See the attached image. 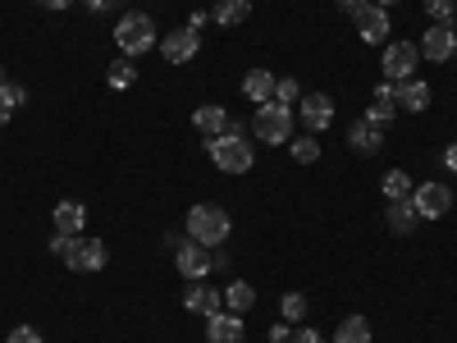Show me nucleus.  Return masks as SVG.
Instances as JSON below:
<instances>
[{
  "instance_id": "f257e3e1",
  "label": "nucleus",
  "mask_w": 457,
  "mask_h": 343,
  "mask_svg": "<svg viewBox=\"0 0 457 343\" xmlns=\"http://www.w3.org/2000/svg\"><path fill=\"white\" fill-rule=\"evenodd\" d=\"M228 229H234V220H228V211L224 206H193L187 211V238L193 243H202V247H220V243H228Z\"/></svg>"
},
{
  "instance_id": "f03ea898",
  "label": "nucleus",
  "mask_w": 457,
  "mask_h": 343,
  "mask_svg": "<svg viewBox=\"0 0 457 343\" xmlns=\"http://www.w3.org/2000/svg\"><path fill=\"white\" fill-rule=\"evenodd\" d=\"M211 161H215L224 174H247L252 161H256V151H252V142L243 138L238 124H228L224 138H211Z\"/></svg>"
},
{
  "instance_id": "7ed1b4c3",
  "label": "nucleus",
  "mask_w": 457,
  "mask_h": 343,
  "mask_svg": "<svg viewBox=\"0 0 457 343\" xmlns=\"http://www.w3.org/2000/svg\"><path fill=\"white\" fill-rule=\"evenodd\" d=\"M114 42H120L124 55H146L156 46V23H151V14L133 10V14L120 19V28H114Z\"/></svg>"
},
{
  "instance_id": "20e7f679",
  "label": "nucleus",
  "mask_w": 457,
  "mask_h": 343,
  "mask_svg": "<svg viewBox=\"0 0 457 343\" xmlns=\"http://www.w3.org/2000/svg\"><path fill=\"white\" fill-rule=\"evenodd\" d=\"M252 133L265 138V142H293V105H279V101H265L256 105V120H252Z\"/></svg>"
},
{
  "instance_id": "39448f33",
  "label": "nucleus",
  "mask_w": 457,
  "mask_h": 343,
  "mask_svg": "<svg viewBox=\"0 0 457 343\" xmlns=\"http://www.w3.org/2000/svg\"><path fill=\"white\" fill-rule=\"evenodd\" d=\"M416 60H421V46H411V42H385V64H379V69H385L389 83H407Z\"/></svg>"
},
{
  "instance_id": "423d86ee",
  "label": "nucleus",
  "mask_w": 457,
  "mask_h": 343,
  "mask_svg": "<svg viewBox=\"0 0 457 343\" xmlns=\"http://www.w3.org/2000/svg\"><path fill=\"white\" fill-rule=\"evenodd\" d=\"M197 51H202V32H197V28H174L165 42H161L165 64H193Z\"/></svg>"
},
{
  "instance_id": "0eeeda50",
  "label": "nucleus",
  "mask_w": 457,
  "mask_h": 343,
  "mask_svg": "<svg viewBox=\"0 0 457 343\" xmlns=\"http://www.w3.org/2000/svg\"><path fill=\"white\" fill-rule=\"evenodd\" d=\"M353 23H357L361 42H370V46H385L389 42V14L379 10V5H370V0H366L361 10H353Z\"/></svg>"
},
{
  "instance_id": "6e6552de",
  "label": "nucleus",
  "mask_w": 457,
  "mask_h": 343,
  "mask_svg": "<svg viewBox=\"0 0 457 343\" xmlns=\"http://www.w3.org/2000/svg\"><path fill=\"white\" fill-rule=\"evenodd\" d=\"M411 206L421 211V220H444V215L453 211V193H448L444 183H421V188L411 193Z\"/></svg>"
},
{
  "instance_id": "1a4fd4ad",
  "label": "nucleus",
  "mask_w": 457,
  "mask_h": 343,
  "mask_svg": "<svg viewBox=\"0 0 457 343\" xmlns=\"http://www.w3.org/2000/svg\"><path fill=\"white\" fill-rule=\"evenodd\" d=\"M64 265H69V271H101V265H105V243L101 238H73L69 243V256H64Z\"/></svg>"
},
{
  "instance_id": "9d476101",
  "label": "nucleus",
  "mask_w": 457,
  "mask_h": 343,
  "mask_svg": "<svg viewBox=\"0 0 457 343\" xmlns=\"http://www.w3.org/2000/svg\"><path fill=\"white\" fill-rule=\"evenodd\" d=\"M421 55L435 60V64H448V55H457V32H453L448 23L426 28V37H421Z\"/></svg>"
},
{
  "instance_id": "9b49d317",
  "label": "nucleus",
  "mask_w": 457,
  "mask_h": 343,
  "mask_svg": "<svg viewBox=\"0 0 457 343\" xmlns=\"http://www.w3.org/2000/svg\"><path fill=\"white\" fill-rule=\"evenodd\" d=\"M183 307L197 312V316H215V312H224V293L211 289V284H202V280H193V284L183 289Z\"/></svg>"
},
{
  "instance_id": "f8f14e48",
  "label": "nucleus",
  "mask_w": 457,
  "mask_h": 343,
  "mask_svg": "<svg viewBox=\"0 0 457 343\" xmlns=\"http://www.w3.org/2000/svg\"><path fill=\"white\" fill-rule=\"evenodd\" d=\"M179 275L193 284V280H206L211 275V247H202V243H193L187 238L183 247H179Z\"/></svg>"
},
{
  "instance_id": "ddd939ff",
  "label": "nucleus",
  "mask_w": 457,
  "mask_h": 343,
  "mask_svg": "<svg viewBox=\"0 0 457 343\" xmlns=\"http://www.w3.org/2000/svg\"><path fill=\"white\" fill-rule=\"evenodd\" d=\"M302 124H307L312 133H325L329 124H334V101L325 96V92H312V96H302Z\"/></svg>"
},
{
  "instance_id": "4468645a",
  "label": "nucleus",
  "mask_w": 457,
  "mask_h": 343,
  "mask_svg": "<svg viewBox=\"0 0 457 343\" xmlns=\"http://www.w3.org/2000/svg\"><path fill=\"white\" fill-rule=\"evenodd\" d=\"M51 220H55V234H69V238H83V224H87V211H83V202H60V206L51 211Z\"/></svg>"
},
{
  "instance_id": "2eb2a0df",
  "label": "nucleus",
  "mask_w": 457,
  "mask_h": 343,
  "mask_svg": "<svg viewBox=\"0 0 457 343\" xmlns=\"http://www.w3.org/2000/svg\"><path fill=\"white\" fill-rule=\"evenodd\" d=\"M228 124H234V120H228V110H224V105H202V110L193 114V129H197L206 142H211V138H224Z\"/></svg>"
},
{
  "instance_id": "dca6fc26",
  "label": "nucleus",
  "mask_w": 457,
  "mask_h": 343,
  "mask_svg": "<svg viewBox=\"0 0 457 343\" xmlns=\"http://www.w3.org/2000/svg\"><path fill=\"white\" fill-rule=\"evenodd\" d=\"M394 101L398 110H411V114H421L430 105V88L421 79H407V83H394Z\"/></svg>"
},
{
  "instance_id": "f3484780",
  "label": "nucleus",
  "mask_w": 457,
  "mask_h": 343,
  "mask_svg": "<svg viewBox=\"0 0 457 343\" xmlns=\"http://www.w3.org/2000/svg\"><path fill=\"white\" fill-rule=\"evenodd\" d=\"M206 343H243V321L234 312H215L211 330H206Z\"/></svg>"
},
{
  "instance_id": "a211bd4d",
  "label": "nucleus",
  "mask_w": 457,
  "mask_h": 343,
  "mask_svg": "<svg viewBox=\"0 0 457 343\" xmlns=\"http://www.w3.org/2000/svg\"><path fill=\"white\" fill-rule=\"evenodd\" d=\"M348 142L357 151H379V146H385V124H375V120H366V114H361V120L348 129Z\"/></svg>"
},
{
  "instance_id": "6ab92c4d",
  "label": "nucleus",
  "mask_w": 457,
  "mask_h": 343,
  "mask_svg": "<svg viewBox=\"0 0 457 343\" xmlns=\"http://www.w3.org/2000/svg\"><path fill=\"white\" fill-rule=\"evenodd\" d=\"M275 73L270 69H252L247 79H243V92H247V101H256V105H265V101H275Z\"/></svg>"
},
{
  "instance_id": "aec40b11",
  "label": "nucleus",
  "mask_w": 457,
  "mask_h": 343,
  "mask_svg": "<svg viewBox=\"0 0 457 343\" xmlns=\"http://www.w3.org/2000/svg\"><path fill=\"white\" fill-rule=\"evenodd\" d=\"M394 114H398L394 83H379V88H375V101H370V110H366V120H375V124H389Z\"/></svg>"
},
{
  "instance_id": "412c9836",
  "label": "nucleus",
  "mask_w": 457,
  "mask_h": 343,
  "mask_svg": "<svg viewBox=\"0 0 457 343\" xmlns=\"http://www.w3.org/2000/svg\"><path fill=\"white\" fill-rule=\"evenodd\" d=\"M416 224H421V211L411 206V197H403V202H389V229H394V234H411Z\"/></svg>"
},
{
  "instance_id": "4be33fe9",
  "label": "nucleus",
  "mask_w": 457,
  "mask_h": 343,
  "mask_svg": "<svg viewBox=\"0 0 457 343\" xmlns=\"http://www.w3.org/2000/svg\"><path fill=\"white\" fill-rule=\"evenodd\" d=\"M224 307L234 312V316L252 312V307H256V289H252V284H243V280H234V284L224 289Z\"/></svg>"
},
{
  "instance_id": "5701e85b",
  "label": "nucleus",
  "mask_w": 457,
  "mask_h": 343,
  "mask_svg": "<svg viewBox=\"0 0 457 343\" xmlns=\"http://www.w3.org/2000/svg\"><path fill=\"white\" fill-rule=\"evenodd\" d=\"M220 28H234V23H247L252 19V0H220V5L211 10Z\"/></svg>"
},
{
  "instance_id": "b1692460",
  "label": "nucleus",
  "mask_w": 457,
  "mask_h": 343,
  "mask_svg": "<svg viewBox=\"0 0 457 343\" xmlns=\"http://www.w3.org/2000/svg\"><path fill=\"white\" fill-rule=\"evenodd\" d=\"M23 101H28V92H23L19 83H10V79L0 83V124H10V114H14Z\"/></svg>"
},
{
  "instance_id": "393cba45",
  "label": "nucleus",
  "mask_w": 457,
  "mask_h": 343,
  "mask_svg": "<svg viewBox=\"0 0 457 343\" xmlns=\"http://www.w3.org/2000/svg\"><path fill=\"white\" fill-rule=\"evenodd\" d=\"M334 343H375V339H370V325H366L361 316H348V321L338 325Z\"/></svg>"
},
{
  "instance_id": "a878e982",
  "label": "nucleus",
  "mask_w": 457,
  "mask_h": 343,
  "mask_svg": "<svg viewBox=\"0 0 457 343\" xmlns=\"http://www.w3.org/2000/svg\"><path fill=\"white\" fill-rule=\"evenodd\" d=\"M105 83H110V88H120V92H124V88H133V83H137V64L114 60V64L105 69Z\"/></svg>"
},
{
  "instance_id": "bb28decb",
  "label": "nucleus",
  "mask_w": 457,
  "mask_h": 343,
  "mask_svg": "<svg viewBox=\"0 0 457 343\" xmlns=\"http://www.w3.org/2000/svg\"><path fill=\"white\" fill-rule=\"evenodd\" d=\"M385 197H389V202L411 197V174H407V170H389V174H385Z\"/></svg>"
},
{
  "instance_id": "cd10ccee",
  "label": "nucleus",
  "mask_w": 457,
  "mask_h": 343,
  "mask_svg": "<svg viewBox=\"0 0 457 343\" xmlns=\"http://www.w3.org/2000/svg\"><path fill=\"white\" fill-rule=\"evenodd\" d=\"M288 146H293V161H297V165L320 161V142H316V138H293Z\"/></svg>"
},
{
  "instance_id": "c85d7f7f",
  "label": "nucleus",
  "mask_w": 457,
  "mask_h": 343,
  "mask_svg": "<svg viewBox=\"0 0 457 343\" xmlns=\"http://www.w3.org/2000/svg\"><path fill=\"white\" fill-rule=\"evenodd\" d=\"M279 312H284V321H288V325H302V316H307V297H302V293H288Z\"/></svg>"
},
{
  "instance_id": "c756f323",
  "label": "nucleus",
  "mask_w": 457,
  "mask_h": 343,
  "mask_svg": "<svg viewBox=\"0 0 457 343\" xmlns=\"http://www.w3.org/2000/svg\"><path fill=\"white\" fill-rule=\"evenodd\" d=\"M426 14H430L435 23H448V19L457 14V0H426Z\"/></svg>"
},
{
  "instance_id": "7c9ffc66",
  "label": "nucleus",
  "mask_w": 457,
  "mask_h": 343,
  "mask_svg": "<svg viewBox=\"0 0 457 343\" xmlns=\"http://www.w3.org/2000/svg\"><path fill=\"white\" fill-rule=\"evenodd\" d=\"M275 101H279V105H293V101H297V83H293V79H279V83H275Z\"/></svg>"
},
{
  "instance_id": "2f4dec72",
  "label": "nucleus",
  "mask_w": 457,
  "mask_h": 343,
  "mask_svg": "<svg viewBox=\"0 0 457 343\" xmlns=\"http://www.w3.org/2000/svg\"><path fill=\"white\" fill-rule=\"evenodd\" d=\"M5 343H42V334H37V330H32V325H14V330H10V339H5Z\"/></svg>"
},
{
  "instance_id": "473e14b6",
  "label": "nucleus",
  "mask_w": 457,
  "mask_h": 343,
  "mask_svg": "<svg viewBox=\"0 0 457 343\" xmlns=\"http://www.w3.org/2000/svg\"><path fill=\"white\" fill-rule=\"evenodd\" d=\"M69 243H73L69 234H55V238H51V252H55V256L64 261V256H69Z\"/></svg>"
},
{
  "instance_id": "72a5a7b5",
  "label": "nucleus",
  "mask_w": 457,
  "mask_h": 343,
  "mask_svg": "<svg viewBox=\"0 0 457 343\" xmlns=\"http://www.w3.org/2000/svg\"><path fill=\"white\" fill-rule=\"evenodd\" d=\"M293 343H325V339H320L316 330H302V325H297V334H293Z\"/></svg>"
},
{
  "instance_id": "f704fd0d",
  "label": "nucleus",
  "mask_w": 457,
  "mask_h": 343,
  "mask_svg": "<svg viewBox=\"0 0 457 343\" xmlns=\"http://www.w3.org/2000/svg\"><path fill=\"white\" fill-rule=\"evenodd\" d=\"M284 339H293V330H288V321H279V325L270 330V343H284Z\"/></svg>"
},
{
  "instance_id": "c9c22d12",
  "label": "nucleus",
  "mask_w": 457,
  "mask_h": 343,
  "mask_svg": "<svg viewBox=\"0 0 457 343\" xmlns=\"http://www.w3.org/2000/svg\"><path fill=\"white\" fill-rule=\"evenodd\" d=\"M444 161H448V170L457 174V142H448V151H444Z\"/></svg>"
},
{
  "instance_id": "e433bc0d",
  "label": "nucleus",
  "mask_w": 457,
  "mask_h": 343,
  "mask_svg": "<svg viewBox=\"0 0 457 343\" xmlns=\"http://www.w3.org/2000/svg\"><path fill=\"white\" fill-rule=\"evenodd\" d=\"M37 5H46V10H69L73 0H37Z\"/></svg>"
},
{
  "instance_id": "4c0bfd02",
  "label": "nucleus",
  "mask_w": 457,
  "mask_h": 343,
  "mask_svg": "<svg viewBox=\"0 0 457 343\" xmlns=\"http://www.w3.org/2000/svg\"><path fill=\"white\" fill-rule=\"evenodd\" d=\"M83 5H87V10H96V14H101V10H110V5H114V0H83Z\"/></svg>"
},
{
  "instance_id": "58836bf2",
  "label": "nucleus",
  "mask_w": 457,
  "mask_h": 343,
  "mask_svg": "<svg viewBox=\"0 0 457 343\" xmlns=\"http://www.w3.org/2000/svg\"><path fill=\"white\" fill-rule=\"evenodd\" d=\"M361 5H366V0H338V10H348V14H353V10H361Z\"/></svg>"
},
{
  "instance_id": "ea45409f",
  "label": "nucleus",
  "mask_w": 457,
  "mask_h": 343,
  "mask_svg": "<svg viewBox=\"0 0 457 343\" xmlns=\"http://www.w3.org/2000/svg\"><path fill=\"white\" fill-rule=\"evenodd\" d=\"M370 5H379V10H389V5H398V0H370Z\"/></svg>"
},
{
  "instance_id": "a19ab883",
  "label": "nucleus",
  "mask_w": 457,
  "mask_h": 343,
  "mask_svg": "<svg viewBox=\"0 0 457 343\" xmlns=\"http://www.w3.org/2000/svg\"><path fill=\"white\" fill-rule=\"evenodd\" d=\"M0 83H5V69H0Z\"/></svg>"
}]
</instances>
